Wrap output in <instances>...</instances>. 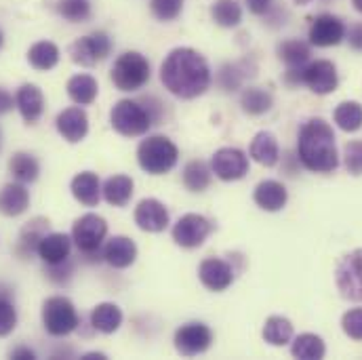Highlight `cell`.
Returning a JSON list of instances; mask_svg holds the SVG:
<instances>
[{
  "mask_svg": "<svg viewBox=\"0 0 362 360\" xmlns=\"http://www.w3.org/2000/svg\"><path fill=\"white\" fill-rule=\"evenodd\" d=\"M160 81L165 89L181 99H194L211 85V70L206 59L187 47L173 49L160 66Z\"/></svg>",
  "mask_w": 362,
  "mask_h": 360,
  "instance_id": "6da1fadb",
  "label": "cell"
},
{
  "mask_svg": "<svg viewBox=\"0 0 362 360\" xmlns=\"http://www.w3.org/2000/svg\"><path fill=\"white\" fill-rule=\"evenodd\" d=\"M299 161L308 171L314 173H331L339 165V154L335 146V133L322 118H310L299 129L297 139Z\"/></svg>",
  "mask_w": 362,
  "mask_h": 360,
  "instance_id": "7a4b0ae2",
  "label": "cell"
},
{
  "mask_svg": "<svg viewBox=\"0 0 362 360\" xmlns=\"http://www.w3.org/2000/svg\"><path fill=\"white\" fill-rule=\"evenodd\" d=\"M177 158H180L177 146L169 137H163V135L148 137L137 148L139 167L146 173H150V175H165V173H169L177 165Z\"/></svg>",
  "mask_w": 362,
  "mask_h": 360,
  "instance_id": "3957f363",
  "label": "cell"
},
{
  "mask_svg": "<svg viewBox=\"0 0 362 360\" xmlns=\"http://www.w3.org/2000/svg\"><path fill=\"white\" fill-rule=\"evenodd\" d=\"M110 122H112L114 131H118L124 137L146 135L148 129L154 124L148 108H144L139 101H131V99H122L112 108Z\"/></svg>",
  "mask_w": 362,
  "mask_h": 360,
  "instance_id": "277c9868",
  "label": "cell"
},
{
  "mask_svg": "<svg viewBox=\"0 0 362 360\" xmlns=\"http://www.w3.org/2000/svg\"><path fill=\"white\" fill-rule=\"evenodd\" d=\"M112 83L120 91H139L150 81V64L137 51L122 53L112 66Z\"/></svg>",
  "mask_w": 362,
  "mask_h": 360,
  "instance_id": "5b68a950",
  "label": "cell"
},
{
  "mask_svg": "<svg viewBox=\"0 0 362 360\" xmlns=\"http://www.w3.org/2000/svg\"><path fill=\"white\" fill-rule=\"evenodd\" d=\"M42 325L53 337L70 335L78 327V312L68 297H49L42 303Z\"/></svg>",
  "mask_w": 362,
  "mask_h": 360,
  "instance_id": "8992f818",
  "label": "cell"
},
{
  "mask_svg": "<svg viewBox=\"0 0 362 360\" xmlns=\"http://www.w3.org/2000/svg\"><path fill=\"white\" fill-rule=\"evenodd\" d=\"M335 282L344 299L362 301V249H354L339 260Z\"/></svg>",
  "mask_w": 362,
  "mask_h": 360,
  "instance_id": "52a82bcc",
  "label": "cell"
},
{
  "mask_svg": "<svg viewBox=\"0 0 362 360\" xmlns=\"http://www.w3.org/2000/svg\"><path fill=\"white\" fill-rule=\"evenodd\" d=\"M107 234V223L99 215H83L81 219L74 221L72 228V240L85 255H95L99 253V247L103 245Z\"/></svg>",
  "mask_w": 362,
  "mask_h": 360,
  "instance_id": "ba28073f",
  "label": "cell"
},
{
  "mask_svg": "<svg viewBox=\"0 0 362 360\" xmlns=\"http://www.w3.org/2000/svg\"><path fill=\"white\" fill-rule=\"evenodd\" d=\"M110 51H112V40L105 32H93L89 36L78 38L70 47L72 62L78 66H85V68L103 62L110 55Z\"/></svg>",
  "mask_w": 362,
  "mask_h": 360,
  "instance_id": "9c48e42d",
  "label": "cell"
},
{
  "mask_svg": "<svg viewBox=\"0 0 362 360\" xmlns=\"http://www.w3.org/2000/svg\"><path fill=\"white\" fill-rule=\"evenodd\" d=\"M211 230H213V226L206 217H202L198 213H187V215L180 217V221L175 223L173 240L183 249H196L209 238Z\"/></svg>",
  "mask_w": 362,
  "mask_h": 360,
  "instance_id": "30bf717a",
  "label": "cell"
},
{
  "mask_svg": "<svg viewBox=\"0 0 362 360\" xmlns=\"http://www.w3.org/2000/svg\"><path fill=\"white\" fill-rule=\"evenodd\" d=\"M211 169L219 180H243L249 173V158L238 148H221L213 154Z\"/></svg>",
  "mask_w": 362,
  "mask_h": 360,
  "instance_id": "8fae6325",
  "label": "cell"
},
{
  "mask_svg": "<svg viewBox=\"0 0 362 360\" xmlns=\"http://www.w3.org/2000/svg\"><path fill=\"white\" fill-rule=\"evenodd\" d=\"M213 333L202 323H187L175 333V348L181 356H196L211 348Z\"/></svg>",
  "mask_w": 362,
  "mask_h": 360,
  "instance_id": "7c38bea8",
  "label": "cell"
},
{
  "mask_svg": "<svg viewBox=\"0 0 362 360\" xmlns=\"http://www.w3.org/2000/svg\"><path fill=\"white\" fill-rule=\"evenodd\" d=\"M346 38V25L335 15H318L310 28V42L316 47H335Z\"/></svg>",
  "mask_w": 362,
  "mask_h": 360,
  "instance_id": "4fadbf2b",
  "label": "cell"
},
{
  "mask_svg": "<svg viewBox=\"0 0 362 360\" xmlns=\"http://www.w3.org/2000/svg\"><path fill=\"white\" fill-rule=\"evenodd\" d=\"M303 85H308L310 91H314L316 95H329L339 85L337 68L327 59L314 62L303 70Z\"/></svg>",
  "mask_w": 362,
  "mask_h": 360,
  "instance_id": "5bb4252c",
  "label": "cell"
},
{
  "mask_svg": "<svg viewBox=\"0 0 362 360\" xmlns=\"http://www.w3.org/2000/svg\"><path fill=\"white\" fill-rule=\"evenodd\" d=\"M135 223L144 232H163L169 226V211L156 198H146L135 209Z\"/></svg>",
  "mask_w": 362,
  "mask_h": 360,
  "instance_id": "9a60e30c",
  "label": "cell"
},
{
  "mask_svg": "<svg viewBox=\"0 0 362 360\" xmlns=\"http://www.w3.org/2000/svg\"><path fill=\"white\" fill-rule=\"evenodd\" d=\"M198 276L209 291H226L234 280V270L228 262L219 257H209L200 264Z\"/></svg>",
  "mask_w": 362,
  "mask_h": 360,
  "instance_id": "2e32d148",
  "label": "cell"
},
{
  "mask_svg": "<svg viewBox=\"0 0 362 360\" xmlns=\"http://www.w3.org/2000/svg\"><path fill=\"white\" fill-rule=\"evenodd\" d=\"M57 131L70 144L83 141L87 137V133H89V118H87L85 110H81V108L64 110L57 116Z\"/></svg>",
  "mask_w": 362,
  "mask_h": 360,
  "instance_id": "e0dca14e",
  "label": "cell"
},
{
  "mask_svg": "<svg viewBox=\"0 0 362 360\" xmlns=\"http://www.w3.org/2000/svg\"><path fill=\"white\" fill-rule=\"evenodd\" d=\"M49 219L45 217H34L32 221H28L21 232H19V240H17V247H15V253L21 257V260H28L32 257L34 253H38V245L40 240L49 234Z\"/></svg>",
  "mask_w": 362,
  "mask_h": 360,
  "instance_id": "ac0fdd59",
  "label": "cell"
},
{
  "mask_svg": "<svg viewBox=\"0 0 362 360\" xmlns=\"http://www.w3.org/2000/svg\"><path fill=\"white\" fill-rule=\"evenodd\" d=\"M70 251H72V240L62 232H49L38 245V257L47 266H57L68 262Z\"/></svg>",
  "mask_w": 362,
  "mask_h": 360,
  "instance_id": "d6986e66",
  "label": "cell"
},
{
  "mask_svg": "<svg viewBox=\"0 0 362 360\" xmlns=\"http://www.w3.org/2000/svg\"><path fill=\"white\" fill-rule=\"evenodd\" d=\"M135 257H137V247L127 236H114L103 247V260L116 270L129 268L135 262Z\"/></svg>",
  "mask_w": 362,
  "mask_h": 360,
  "instance_id": "ffe728a7",
  "label": "cell"
},
{
  "mask_svg": "<svg viewBox=\"0 0 362 360\" xmlns=\"http://www.w3.org/2000/svg\"><path fill=\"white\" fill-rule=\"evenodd\" d=\"M15 105L25 122H36L45 110V97L36 85H23L15 95Z\"/></svg>",
  "mask_w": 362,
  "mask_h": 360,
  "instance_id": "44dd1931",
  "label": "cell"
},
{
  "mask_svg": "<svg viewBox=\"0 0 362 360\" xmlns=\"http://www.w3.org/2000/svg\"><path fill=\"white\" fill-rule=\"evenodd\" d=\"M253 198H255L257 207H262L264 211H270V213H274V211H280V209L286 204V200H288V192H286V187H284L280 181L266 180V181H262V183L255 187Z\"/></svg>",
  "mask_w": 362,
  "mask_h": 360,
  "instance_id": "7402d4cb",
  "label": "cell"
},
{
  "mask_svg": "<svg viewBox=\"0 0 362 360\" xmlns=\"http://www.w3.org/2000/svg\"><path fill=\"white\" fill-rule=\"evenodd\" d=\"M30 207V194L21 183H6L0 192V213L6 217H17Z\"/></svg>",
  "mask_w": 362,
  "mask_h": 360,
  "instance_id": "603a6c76",
  "label": "cell"
},
{
  "mask_svg": "<svg viewBox=\"0 0 362 360\" xmlns=\"http://www.w3.org/2000/svg\"><path fill=\"white\" fill-rule=\"evenodd\" d=\"M72 194L78 202H83L85 207H97L99 198H101V185L99 178L93 171H83L72 180Z\"/></svg>",
  "mask_w": 362,
  "mask_h": 360,
  "instance_id": "cb8c5ba5",
  "label": "cell"
},
{
  "mask_svg": "<svg viewBox=\"0 0 362 360\" xmlns=\"http://www.w3.org/2000/svg\"><path fill=\"white\" fill-rule=\"evenodd\" d=\"M249 154H251V158L255 163H259L264 167H274L278 163V141H276V137L268 131L257 133L255 139L251 141Z\"/></svg>",
  "mask_w": 362,
  "mask_h": 360,
  "instance_id": "d4e9b609",
  "label": "cell"
},
{
  "mask_svg": "<svg viewBox=\"0 0 362 360\" xmlns=\"http://www.w3.org/2000/svg\"><path fill=\"white\" fill-rule=\"evenodd\" d=\"M90 325L95 331L110 335L118 331V327L122 325V312L114 303H99L90 314Z\"/></svg>",
  "mask_w": 362,
  "mask_h": 360,
  "instance_id": "484cf974",
  "label": "cell"
},
{
  "mask_svg": "<svg viewBox=\"0 0 362 360\" xmlns=\"http://www.w3.org/2000/svg\"><path fill=\"white\" fill-rule=\"evenodd\" d=\"M28 62H30V66L34 70L47 72V70H51V68L57 66V62H59V49H57V45H53L49 40L36 42L28 51Z\"/></svg>",
  "mask_w": 362,
  "mask_h": 360,
  "instance_id": "4316f807",
  "label": "cell"
},
{
  "mask_svg": "<svg viewBox=\"0 0 362 360\" xmlns=\"http://www.w3.org/2000/svg\"><path fill=\"white\" fill-rule=\"evenodd\" d=\"M291 354L295 359L301 360H320L325 359L327 354V348H325V342L314 335V333H303L299 337H295L293 346H291Z\"/></svg>",
  "mask_w": 362,
  "mask_h": 360,
  "instance_id": "83f0119b",
  "label": "cell"
},
{
  "mask_svg": "<svg viewBox=\"0 0 362 360\" xmlns=\"http://www.w3.org/2000/svg\"><path fill=\"white\" fill-rule=\"evenodd\" d=\"M133 196V180L127 175H114L103 185V198L112 207H124Z\"/></svg>",
  "mask_w": 362,
  "mask_h": 360,
  "instance_id": "f1b7e54d",
  "label": "cell"
},
{
  "mask_svg": "<svg viewBox=\"0 0 362 360\" xmlns=\"http://www.w3.org/2000/svg\"><path fill=\"white\" fill-rule=\"evenodd\" d=\"M97 81L89 76V74H78V76H72L70 83H68V95L74 103L78 105H90L97 97Z\"/></svg>",
  "mask_w": 362,
  "mask_h": 360,
  "instance_id": "f546056e",
  "label": "cell"
},
{
  "mask_svg": "<svg viewBox=\"0 0 362 360\" xmlns=\"http://www.w3.org/2000/svg\"><path fill=\"white\" fill-rule=\"evenodd\" d=\"M8 171H11V175L17 181H21V183H32V181L38 180L40 167H38V161H36L32 154L17 152V154L8 161Z\"/></svg>",
  "mask_w": 362,
  "mask_h": 360,
  "instance_id": "4dcf8cb0",
  "label": "cell"
},
{
  "mask_svg": "<svg viewBox=\"0 0 362 360\" xmlns=\"http://www.w3.org/2000/svg\"><path fill=\"white\" fill-rule=\"evenodd\" d=\"M333 118L346 133H356L362 127V105L358 101H344L335 108Z\"/></svg>",
  "mask_w": 362,
  "mask_h": 360,
  "instance_id": "1f68e13d",
  "label": "cell"
},
{
  "mask_svg": "<svg viewBox=\"0 0 362 360\" xmlns=\"http://www.w3.org/2000/svg\"><path fill=\"white\" fill-rule=\"evenodd\" d=\"M211 15L221 28H236L243 21V8L236 0H217L211 6Z\"/></svg>",
  "mask_w": 362,
  "mask_h": 360,
  "instance_id": "d6a6232c",
  "label": "cell"
},
{
  "mask_svg": "<svg viewBox=\"0 0 362 360\" xmlns=\"http://www.w3.org/2000/svg\"><path fill=\"white\" fill-rule=\"evenodd\" d=\"M264 339L272 346H286L293 339V325L282 316H270L264 325Z\"/></svg>",
  "mask_w": 362,
  "mask_h": 360,
  "instance_id": "836d02e7",
  "label": "cell"
},
{
  "mask_svg": "<svg viewBox=\"0 0 362 360\" xmlns=\"http://www.w3.org/2000/svg\"><path fill=\"white\" fill-rule=\"evenodd\" d=\"M278 57L288 68H301L310 59V47L303 40H284L278 47Z\"/></svg>",
  "mask_w": 362,
  "mask_h": 360,
  "instance_id": "e575fe53",
  "label": "cell"
},
{
  "mask_svg": "<svg viewBox=\"0 0 362 360\" xmlns=\"http://www.w3.org/2000/svg\"><path fill=\"white\" fill-rule=\"evenodd\" d=\"M183 183L189 192H202L211 183V169L202 161H192L183 169Z\"/></svg>",
  "mask_w": 362,
  "mask_h": 360,
  "instance_id": "d590c367",
  "label": "cell"
},
{
  "mask_svg": "<svg viewBox=\"0 0 362 360\" xmlns=\"http://www.w3.org/2000/svg\"><path fill=\"white\" fill-rule=\"evenodd\" d=\"M240 103H243V110H245L247 114H251V116H262V114L270 112L274 99H272V95L268 91L251 87V89H247L243 93Z\"/></svg>",
  "mask_w": 362,
  "mask_h": 360,
  "instance_id": "8d00e7d4",
  "label": "cell"
},
{
  "mask_svg": "<svg viewBox=\"0 0 362 360\" xmlns=\"http://www.w3.org/2000/svg\"><path fill=\"white\" fill-rule=\"evenodd\" d=\"M57 11L64 19L78 23V21H87L90 17V4L89 0H59L57 2Z\"/></svg>",
  "mask_w": 362,
  "mask_h": 360,
  "instance_id": "74e56055",
  "label": "cell"
},
{
  "mask_svg": "<svg viewBox=\"0 0 362 360\" xmlns=\"http://www.w3.org/2000/svg\"><path fill=\"white\" fill-rule=\"evenodd\" d=\"M17 327V310L11 301V293H0V337H6Z\"/></svg>",
  "mask_w": 362,
  "mask_h": 360,
  "instance_id": "f35d334b",
  "label": "cell"
},
{
  "mask_svg": "<svg viewBox=\"0 0 362 360\" xmlns=\"http://www.w3.org/2000/svg\"><path fill=\"white\" fill-rule=\"evenodd\" d=\"M150 8H152L156 19L173 21L175 17H180L181 8H183V0H152Z\"/></svg>",
  "mask_w": 362,
  "mask_h": 360,
  "instance_id": "ab89813d",
  "label": "cell"
},
{
  "mask_svg": "<svg viewBox=\"0 0 362 360\" xmlns=\"http://www.w3.org/2000/svg\"><path fill=\"white\" fill-rule=\"evenodd\" d=\"M341 327L348 337L362 342V308H354V310L346 312L341 318Z\"/></svg>",
  "mask_w": 362,
  "mask_h": 360,
  "instance_id": "60d3db41",
  "label": "cell"
},
{
  "mask_svg": "<svg viewBox=\"0 0 362 360\" xmlns=\"http://www.w3.org/2000/svg\"><path fill=\"white\" fill-rule=\"evenodd\" d=\"M346 169L352 175H362V141H352L346 146Z\"/></svg>",
  "mask_w": 362,
  "mask_h": 360,
  "instance_id": "b9f144b4",
  "label": "cell"
},
{
  "mask_svg": "<svg viewBox=\"0 0 362 360\" xmlns=\"http://www.w3.org/2000/svg\"><path fill=\"white\" fill-rule=\"evenodd\" d=\"M240 81H243V76H240V72L236 70V66H223V68H221V72H219V85H221L223 89H238Z\"/></svg>",
  "mask_w": 362,
  "mask_h": 360,
  "instance_id": "7bdbcfd3",
  "label": "cell"
},
{
  "mask_svg": "<svg viewBox=\"0 0 362 360\" xmlns=\"http://www.w3.org/2000/svg\"><path fill=\"white\" fill-rule=\"evenodd\" d=\"M70 276H72V264H70V260L64 262V264H57V266H49V278L53 282H57V284L68 282Z\"/></svg>",
  "mask_w": 362,
  "mask_h": 360,
  "instance_id": "ee69618b",
  "label": "cell"
},
{
  "mask_svg": "<svg viewBox=\"0 0 362 360\" xmlns=\"http://www.w3.org/2000/svg\"><path fill=\"white\" fill-rule=\"evenodd\" d=\"M348 36V42L354 51H362V23H356L350 28V32L346 34Z\"/></svg>",
  "mask_w": 362,
  "mask_h": 360,
  "instance_id": "f6af8a7d",
  "label": "cell"
},
{
  "mask_svg": "<svg viewBox=\"0 0 362 360\" xmlns=\"http://www.w3.org/2000/svg\"><path fill=\"white\" fill-rule=\"evenodd\" d=\"M247 6L253 15H266L270 11L272 0H247Z\"/></svg>",
  "mask_w": 362,
  "mask_h": 360,
  "instance_id": "bcb514c9",
  "label": "cell"
},
{
  "mask_svg": "<svg viewBox=\"0 0 362 360\" xmlns=\"http://www.w3.org/2000/svg\"><path fill=\"white\" fill-rule=\"evenodd\" d=\"M13 105H15V99H13V95H11L8 91L0 89V114H6V112H11V110H13Z\"/></svg>",
  "mask_w": 362,
  "mask_h": 360,
  "instance_id": "7dc6e473",
  "label": "cell"
},
{
  "mask_svg": "<svg viewBox=\"0 0 362 360\" xmlns=\"http://www.w3.org/2000/svg\"><path fill=\"white\" fill-rule=\"evenodd\" d=\"M11 359L15 360H34L36 359V354L30 350V348H15V350H11Z\"/></svg>",
  "mask_w": 362,
  "mask_h": 360,
  "instance_id": "c3c4849f",
  "label": "cell"
},
{
  "mask_svg": "<svg viewBox=\"0 0 362 360\" xmlns=\"http://www.w3.org/2000/svg\"><path fill=\"white\" fill-rule=\"evenodd\" d=\"M95 359L105 360V354H95V352H93V354H85V356H83V360H95Z\"/></svg>",
  "mask_w": 362,
  "mask_h": 360,
  "instance_id": "681fc988",
  "label": "cell"
},
{
  "mask_svg": "<svg viewBox=\"0 0 362 360\" xmlns=\"http://www.w3.org/2000/svg\"><path fill=\"white\" fill-rule=\"evenodd\" d=\"M352 4H354V8H356L358 13H362V0H352Z\"/></svg>",
  "mask_w": 362,
  "mask_h": 360,
  "instance_id": "f907efd6",
  "label": "cell"
},
{
  "mask_svg": "<svg viewBox=\"0 0 362 360\" xmlns=\"http://www.w3.org/2000/svg\"><path fill=\"white\" fill-rule=\"evenodd\" d=\"M308 2H312V0H295V4H308Z\"/></svg>",
  "mask_w": 362,
  "mask_h": 360,
  "instance_id": "816d5d0a",
  "label": "cell"
},
{
  "mask_svg": "<svg viewBox=\"0 0 362 360\" xmlns=\"http://www.w3.org/2000/svg\"><path fill=\"white\" fill-rule=\"evenodd\" d=\"M0 49H2V32H0Z\"/></svg>",
  "mask_w": 362,
  "mask_h": 360,
  "instance_id": "f5cc1de1",
  "label": "cell"
}]
</instances>
